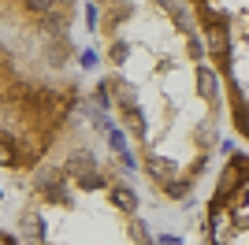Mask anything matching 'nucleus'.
Segmentation results:
<instances>
[{
    "label": "nucleus",
    "instance_id": "obj_1",
    "mask_svg": "<svg viewBox=\"0 0 249 245\" xmlns=\"http://www.w3.org/2000/svg\"><path fill=\"white\" fill-rule=\"evenodd\" d=\"M101 101L164 204H190L223 141V86L190 4H97Z\"/></svg>",
    "mask_w": 249,
    "mask_h": 245
},
{
    "label": "nucleus",
    "instance_id": "obj_2",
    "mask_svg": "<svg viewBox=\"0 0 249 245\" xmlns=\"http://www.w3.org/2000/svg\"><path fill=\"white\" fill-rule=\"evenodd\" d=\"M74 4H0V171L30 182L78 126Z\"/></svg>",
    "mask_w": 249,
    "mask_h": 245
},
{
    "label": "nucleus",
    "instance_id": "obj_3",
    "mask_svg": "<svg viewBox=\"0 0 249 245\" xmlns=\"http://www.w3.org/2000/svg\"><path fill=\"white\" fill-rule=\"evenodd\" d=\"M15 234L22 245H156L134 182L82 119L60 153L22 182Z\"/></svg>",
    "mask_w": 249,
    "mask_h": 245
},
{
    "label": "nucleus",
    "instance_id": "obj_4",
    "mask_svg": "<svg viewBox=\"0 0 249 245\" xmlns=\"http://www.w3.org/2000/svg\"><path fill=\"white\" fill-rule=\"evenodd\" d=\"M205 52L223 86L231 130L249 153V4H190Z\"/></svg>",
    "mask_w": 249,
    "mask_h": 245
},
{
    "label": "nucleus",
    "instance_id": "obj_5",
    "mask_svg": "<svg viewBox=\"0 0 249 245\" xmlns=\"http://www.w3.org/2000/svg\"><path fill=\"white\" fill-rule=\"evenodd\" d=\"M201 245H249V153L223 156L201 208Z\"/></svg>",
    "mask_w": 249,
    "mask_h": 245
},
{
    "label": "nucleus",
    "instance_id": "obj_6",
    "mask_svg": "<svg viewBox=\"0 0 249 245\" xmlns=\"http://www.w3.org/2000/svg\"><path fill=\"white\" fill-rule=\"evenodd\" d=\"M0 245H22V238L11 230V227H0Z\"/></svg>",
    "mask_w": 249,
    "mask_h": 245
}]
</instances>
